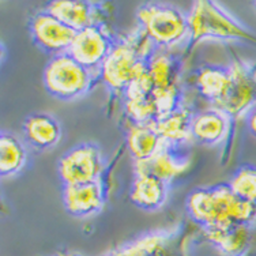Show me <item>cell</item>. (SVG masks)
I'll use <instances>...</instances> for the list:
<instances>
[{
  "label": "cell",
  "instance_id": "cell-27",
  "mask_svg": "<svg viewBox=\"0 0 256 256\" xmlns=\"http://www.w3.org/2000/svg\"><path fill=\"white\" fill-rule=\"evenodd\" d=\"M254 6H255V7H256V2H254Z\"/></svg>",
  "mask_w": 256,
  "mask_h": 256
},
{
  "label": "cell",
  "instance_id": "cell-24",
  "mask_svg": "<svg viewBox=\"0 0 256 256\" xmlns=\"http://www.w3.org/2000/svg\"><path fill=\"white\" fill-rule=\"evenodd\" d=\"M229 187L237 196L256 204V168L244 166L232 178Z\"/></svg>",
  "mask_w": 256,
  "mask_h": 256
},
{
  "label": "cell",
  "instance_id": "cell-14",
  "mask_svg": "<svg viewBox=\"0 0 256 256\" xmlns=\"http://www.w3.org/2000/svg\"><path fill=\"white\" fill-rule=\"evenodd\" d=\"M48 12L62 20L64 25L75 30L76 33L92 26H98L97 10L90 2H80V0L54 2L48 7Z\"/></svg>",
  "mask_w": 256,
  "mask_h": 256
},
{
  "label": "cell",
  "instance_id": "cell-2",
  "mask_svg": "<svg viewBox=\"0 0 256 256\" xmlns=\"http://www.w3.org/2000/svg\"><path fill=\"white\" fill-rule=\"evenodd\" d=\"M192 44L204 38L246 40L256 44V38L214 2L199 0L194 3L188 16Z\"/></svg>",
  "mask_w": 256,
  "mask_h": 256
},
{
  "label": "cell",
  "instance_id": "cell-11",
  "mask_svg": "<svg viewBox=\"0 0 256 256\" xmlns=\"http://www.w3.org/2000/svg\"><path fill=\"white\" fill-rule=\"evenodd\" d=\"M112 46L105 32L100 26H92L76 33L68 54L89 70L102 66Z\"/></svg>",
  "mask_w": 256,
  "mask_h": 256
},
{
  "label": "cell",
  "instance_id": "cell-18",
  "mask_svg": "<svg viewBox=\"0 0 256 256\" xmlns=\"http://www.w3.org/2000/svg\"><path fill=\"white\" fill-rule=\"evenodd\" d=\"M127 143L135 161H144L153 157L166 142L160 136L152 123H135L128 130Z\"/></svg>",
  "mask_w": 256,
  "mask_h": 256
},
{
  "label": "cell",
  "instance_id": "cell-22",
  "mask_svg": "<svg viewBox=\"0 0 256 256\" xmlns=\"http://www.w3.org/2000/svg\"><path fill=\"white\" fill-rule=\"evenodd\" d=\"M230 84L229 70L217 67H204L196 75V84L203 97L210 100L214 106L226 96Z\"/></svg>",
  "mask_w": 256,
  "mask_h": 256
},
{
  "label": "cell",
  "instance_id": "cell-9",
  "mask_svg": "<svg viewBox=\"0 0 256 256\" xmlns=\"http://www.w3.org/2000/svg\"><path fill=\"white\" fill-rule=\"evenodd\" d=\"M32 34L37 44L50 54H68L76 32L64 25L48 11L36 15L32 20Z\"/></svg>",
  "mask_w": 256,
  "mask_h": 256
},
{
  "label": "cell",
  "instance_id": "cell-20",
  "mask_svg": "<svg viewBox=\"0 0 256 256\" xmlns=\"http://www.w3.org/2000/svg\"><path fill=\"white\" fill-rule=\"evenodd\" d=\"M170 240L172 237L165 233H153L109 252L105 256H172Z\"/></svg>",
  "mask_w": 256,
  "mask_h": 256
},
{
  "label": "cell",
  "instance_id": "cell-1",
  "mask_svg": "<svg viewBox=\"0 0 256 256\" xmlns=\"http://www.w3.org/2000/svg\"><path fill=\"white\" fill-rule=\"evenodd\" d=\"M187 210L192 220L204 229L251 225L256 221V204L237 196L229 184L192 191L187 199Z\"/></svg>",
  "mask_w": 256,
  "mask_h": 256
},
{
  "label": "cell",
  "instance_id": "cell-7",
  "mask_svg": "<svg viewBox=\"0 0 256 256\" xmlns=\"http://www.w3.org/2000/svg\"><path fill=\"white\" fill-rule=\"evenodd\" d=\"M148 70L161 118L176 110L174 105L178 96V64L170 54H156L148 60Z\"/></svg>",
  "mask_w": 256,
  "mask_h": 256
},
{
  "label": "cell",
  "instance_id": "cell-15",
  "mask_svg": "<svg viewBox=\"0 0 256 256\" xmlns=\"http://www.w3.org/2000/svg\"><path fill=\"white\" fill-rule=\"evenodd\" d=\"M204 237L224 256H244L251 246L250 225H234L225 229H204Z\"/></svg>",
  "mask_w": 256,
  "mask_h": 256
},
{
  "label": "cell",
  "instance_id": "cell-21",
  "mask_svg": "<svg viewBox=\"0 0 256 256\" xmlns=\"http://www.w3.org/2000/svg\"><path fill=\"white\" fill-rule=\"evenodd\" d=\"M26 138L36 148H46L59 142L62 130L59 123L48 114H33L25 122Z\"/></svg>",
  "mask_w": 256,
  "mask_h": 256
},
{
  "label": "cell",
  "instance_id": "cell-17",
  "mask_svg": "<svg viewBox=\"0 0 256 256\" xmlns=\"http://www.w3.org/2000/svg\"><path fill=\"white\" fill-rule=\"evenodd\" d=\"M130 199L140 208L156 210L166 199V182L150 174H135Z\"/></svg>",
  "mask_w": 256,
  "mask_h": 256
},
{
  "label": "cell",
  "instance_id": "cell-4",
  "mask_svg": "<svg viewBox=\"0 0 256 256\" xmlns=\"http://www.w3.org/2000/svg\"><path fill=\"white\" fill-rule=\"evenodd\" d=\"M138 20L148 38L162 46L178 44L190 33L188 18L172 7L146 6L138 11Z\"/></svg>",
  "mask_w": 256,
  "mask_h": 256
},
{
  "label": "cell",
  "instance_id": "cell-13",
  "mask_svg": "<svg viewBox=\"0 0 256 256\" xmlns=\"http://www.w3.org/2000/svg\"><path fill=\"white\" fill-rule=\"evenodd\" d=\"M63 202L66 210L75 217H86L101 210L102 192L97 182L64 186Z\"/></svg>",
  "mask_w": 256,
  "mask_h": 256
},
{
  "label": "cell",
  "instance_id": "cell-23",
  "mask_svg": "<svg viewBox=\"0 0 256 256\" xmlns=\"http://www.w3.org/2000/svg\"><path fill=\"white\" fill-rule=\"evenodd\" d=\"M26 152L22 143L11 134H2L0 136V172L2 176H12L24 168Z\"/></svg>",
  "mask_w": 256,
  "mask_h": 256
},
{
  "label": "cell",
  "instance_id": "cell-25",
  "mask_svg": "<svg viewBox=\"0 0 256 256\" xmlns=\"http://www.w3.org/2000/svg\"><path fill=\"white\" fill-rule=\"evenodd\" d=\"M248 126H250L251 132L256 136V108L252 110L251 116H250V120H248Z\"/></svg>",
  "mask_w": 256,
  "mask_h": 256
},
{
  "label": "cell",
  "instance_id": "cell-8",
  "mask_svg": "<svg viewBox=\"0 0 256 256\" xmlns=\"http://www.w3.org/2000/svg\"><path fill=\"white\" fill-rule=\"evenodd\" d=\"M101 168L98 148L82 144L60 158L59 174L64 186H79L97 182Z\"/></svg>",
  "mask_w": 256,
  "mask_h": 256
},
{
  "label": "cell",
  "instance_id": "cell-12",
  "mask_svg": "<svg viewBox=\"0 0 256 256\" xmlns=\"http://www.w3.org/2000/svg\"><path fill=\"white\" fill-rule=\"evenodd\" d=\"M170 143H165L153 157L144 161H135V174H150L162 180L164 182H172L187 172L191 165V160L180 158L170 152Z\"/></svg>",
  "mask_w": 256,
  "mask_h": 256
},
{
  "label": "cell",
  "instance_id": "cell-26",
  "mask_svg": "<svg viewBox=\"0 0 256 256\" xmlns=\"http://www.w3.org/2000/svg\"><path fill=\"white\" fill-rule=\"evenodd\" d=\"M54 256H79L76 254H70V252H64V254H58V255Z\"/></svg>",
  "mask_w": 256,
  "mask_h": 256
},
{
  "label": "cell",
  "instance_id": "cell-6",
  "mask_svg": "<svg viewBox=\"0 0 256 256\" xmlns=\"http://www.w3.org/2000/svg\"><path fill=\"white\" fill-rule=\"evenodd\" d=\"M228 70L230 75L229 89L216 109L229 118H240L256 102V72L244 62H234Z\"/></svg>",
  "mask_w": 256,
  "mask_h": 256
},
{
  "label": "cell",
  "instance_id": "cell-3",
  "mask_svg": "<svg viewBox=\"0 0 256 256\" xmlns=\"http://www.w3.org/2000/svg\"><path fill=\"white\" fill-rule=\"evenodd\" d=\"M89 84V70L68 54H58L44 71L45 88L58 98H76L88 90Z\"/></svg>",
  "mask_w": 256,
  "mask_h": 256
},
{
  "label": "cell",
  "instance_id": "cell-16",
  "mask_svg": "<svg viewBox=\"0 0 256 256\" xmlns=\"http://www.w3.org/2000/svg\"><path fill=\"white\" fill-rule=\"evenodd\" d=\"M229 116L220 109H210L192 118V135L198 142L216 144L226 136Z\"/></svg>",
  "mask_w": 256,
  "mask_h": 256
},
{
  "label": "cell",
  "instance_id": "cell-5",
  "mask_svg": "<svg viewBox=\"0 0 256 256\" xmlns=\"http://www.w3.org/2000/svg\"><path fill=\"white\" fill-rule=\"evenodd\" d=\"M144 56L132 40L114 45L101 66L104 82L112 89H127L134 79L148 68Z\"/></svg>",
  "mask_w": 256,
  "mask_h": 256
},
{
  "label": "cell",
  "instance_id": "cell-10",
  "mask_svg": "<svg viewBox=\"0 0 256 256\" xmlns=\"http://www.w3.org/2000/svg\"><path fill=\"white\" fill-rule=\"evenodd\" d=\"M126 109L130 118L138 124L154 123L160 118L157 102L153 96V84L146 68L126 89Z\"/></svg>",
  "mask_w": 256,
  "mask_h": 256
},
{
  "label": "cell",
  "instance_id": "cell-19",
  "mask_svg": "<svg viewBox=\"0 0 256 256\" xmlns=\"http://www.w3.org/2000/svg\"><path fill=\"white\" fill-rule=\"evenodd\" d=\"M192 118L187 109H176L152 124L166 143H187L194 140Z\"/></svg>",
  "mask_w": 256,
  "mask_h": 256
}]
</instances>
